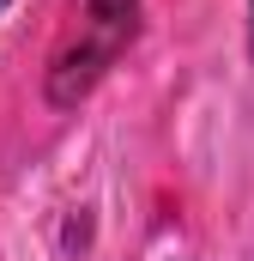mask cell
<instances>
[{
  "label": "cell",
  "mask_w": 254,
  "mask_h": 261,
  "mask_svg": "<svg viewBox=\"0 0 254 261\" xmlns=\"http://www.w3.org/2000/svg\"><path fill=\"white\" fill-rule=\"evenodd\" d=\"M133 6L139 0H85V12L103 18V24H133Z\"/></svg>",
  "instance_id": "1"
},
{
  "label": "cell",
  "mask_w": 254,
  "mask_h": 261,
  "mask_svg": "<svg viewBox=\"0 0 254 261\" xmlns=\"http://www.w3.org/2000/svg\"><path fill=\"white\" fill-rule=\"evenodd\" d=\"M248 43H254V0H248Z\"/></svg>",
  "instance_id": "2"
},
{
  "label": "cell",
  "mask_w": 254,
  "mask_h": 261,
  "mask_svg": "<svg viewBox=\"0 0 254 261\" xmlns=\"http://www.w3.org/2000/svg\"><path fill=\"white\" fill-rule=\"evenodd\" d=\"M0 12H6V0H0Z\"/></svg>",
  "instance_id": "3"
}]
</instances>
